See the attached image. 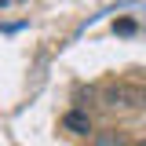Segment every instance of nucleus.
I'll use <instances>...</instances> for the list:
<instances>
[{"mask_svg": "<svg viewBox=\"0 0 146 146\" xmlns=\"http://www.w3.org/2000/svg\"><path fill=\"white\" fill-rule=\"evenodd\" d=\"M135 102H139V88H131L128 80H117L102 91V106H110V110H128Z\"/></svg>", "mask_w": 146, "mask_h": 146, "instance_id": "obj_1", "label": "nucleus"}, {"mask_svg": "<svg viewBox=\"0 0 146 146\" xmlns=\"http://www.w3.org/2000/svg\"><path fill=\"white\" fill-rule=\"evenodd\" d=\"M62 128H66L70 135H88L91 131V117L84 113V110H70V113L62 117Z\"/></svg>", "mask_w": 146, "mask_h": 146, "instance_id": "obj_2", "label": "nucleus"}, {"mask_svg": "<svg viewBox=\"0 0 146 146\" xmlns=\"http://www.w3.org/2000/svg\"><path fill=\"white\" fill-rule=\"evenodd\" d=\"M91 146H131V143H128V135H124V131L106 128V131H99V135L91 139Z\"/></svg>", "mask_w": 146, "mask_h": 146, "instance_id": "obj_3", "label": "nucleus"}, {"mask_svg": "<svg viewBox=\"0 0 146 146\" xmlns=\"http://www.w3.org/2000/svg\"><path fill=\"white\" fill-rule=\"evenodd\" d=\"M113 29H117V33H135V22H131V18H117Z\"/></svg>", "mask_w": 146, "mask_h": 146, "instance_id": "obj_4", "label": "nucleus"}, {"mask_svg": "<svg viewBox=\"0 0 146 146\" xmlns=\"http://www.w3.org/2000/svg\"><path fill=\"white\" fill-rule=\"evenodd\" d=\"M139 106H146V84L139 88Z\"/></svg>", "mask_w": 146, "mask_h": 146, "instance_id": "obj_5", "label": "nucleus"}, {"mask_svg": "<svg viewBox=\"0 0 146 146\" xmlns=\"http://www.w3.org/2000/svg\"><path fill=\"white\" fill-rule=\"evenodd\" d=\"M139 146H146V143H139Z\"/></svg>", "mask_w": 146, "mask_h": 146, "instance_id": "obj_6", "label": "nucleus"}]
</instances>
